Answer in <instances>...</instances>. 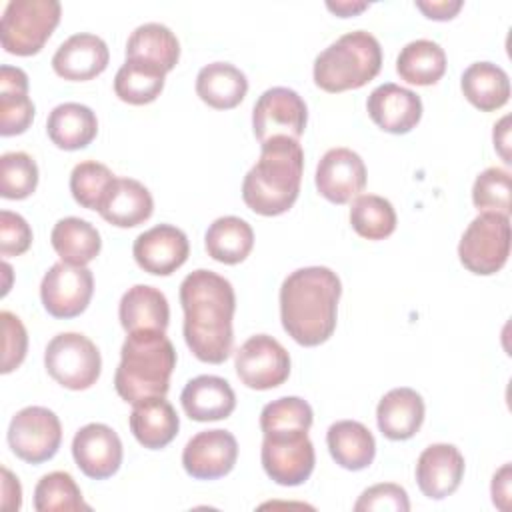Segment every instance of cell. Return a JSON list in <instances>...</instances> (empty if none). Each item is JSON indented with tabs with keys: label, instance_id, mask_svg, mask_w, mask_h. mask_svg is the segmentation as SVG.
Masks as SVG:
<instances>
[{
	"label": "cell",
	"instance_id": "obj_31",
	"mask_svg": "<svg viewBox=\"0 0 512 512\" xmlns=\"http://www.w3.org/2000/svg\"><path fill=\"white\" fill-rule=\"evenodd\" d=\"M204 246L210 258L222 264H240L248 258L254 246L252 226L238 216H220L216 218L206 234Z\"/></svg>",
	"mask_w": 512,
	"mask_h": 512
},
{
	"label": "cell",
	"instance_id": "obj_42",
	"mask_svg": "<svg viewBox=\"0 0 512 512\" xmlns=\"http://www.w3.org/2000/svg\"><path fill=\"white\" fill-rule=\"evenodd\" d=\"M0 322H2V374H10L14 368H18L28 350V334L22 324V320L8 312H0Z\"/></svg>",
	"mask_w": 512,
	"mask_h": 512
},
{
	"label": "cell",
	"instance_id": "obj_2",
	"mask_svg": "<svg viewBox=\"0 0 512 512\" xmlns=\"http://www.w3.org/2000/svg\"><path fill=\"white\" fill-rule=\"evenodd\" d=\"M340 294V278L326 266L290 272L280 286L282 328L300 346L324 344L336 330Z\"/></svg>",
	"mask_w": 512,
	"mask_h": 512
},
{
	"label": "cell",
	"instance_id": "obj_28",
	"mask_svg": "<svg viewBox=\"0 0 512 512\" xmlns=\"http://www.w3.org/2000/svg\"><path fill=\"white\" fill-rule=\"evenodd\" d=\"M326 444L334 462L352 472L368 468L376 456V440L358 420L334 422L326 432Z\"/></svg>",
	"mask_w": 512,
	"mask_h": 512
},
{
	"label": "cell",
	"instance_id": "obj_49",
	"mask_svg": "<svg viewBox=\"0 0 512 512\" xmlns=\"http://www.w3.org/2000/svg\"><path fill=\"white\" fill-rule=\"evenodd\" d=\"M326 8L334 14H338L340 18H348V16H356L358 12L368 8V2H326Z\"/></svg>",
	"mask_w": 512,
	"mask_h": 512
},
{
	"label": "cell",
	"instance_id": "obj_12",
	"mask_svg": "<svg viewBox=\"0 0 512 512\" xmlns=\"http://www.w3.org/2000/svg\"><path fill=\"white\" fill-rule=\"evenodd\" d=\"M234 368L244 386L252 390H270L288 380L290 354L276 338L256 334L238 348Z\"/></svg>",
	"mask_w": 512,
	"mask_h": 512
},
{
	"label": "cell",
	"instance_id": "obj_26",
	"mask_svg": "<svg viewBox=\"0 0 512 512\" xmlns=\"http://www.w3.org/2000/svg\"><path fill=\"white\" fill-rule=\"evenodd\" d=\"M34 102L28 96V76L18 66L0 68V134L16 136L30 128Z\"/></svg>",
	"mask_w": 512,
	"mask_h": 512
},
{
	"label": "cell",
	"instance_id": "obj_8",
	"mask_svg": "<svg viewBox=\"0 0 512 512\" xmlns=\"http://www.w3.org/2000/svg\"><path fill=\"white\" fill-rule=\"evenodd\" d=\"M44 366L60 386L86 390L100 378L102 358L88 336L80 332H60L44 350Z\"/></svg>",
	"mask_w": 512,
	"mask_h": 512
},
{
	"label": "cell",
	"instance_id": "obj_24",
	"mask_svg": "<svg viewBox=\"0 0 512 512\" xmlns=\"http://www.w3.org/2000/svg\"><path fill=\"white\" fill-rule=\"evenodd\" d=\"M128 422L134 438L148 450H160L168 446L180 428V418L166 396L132 404Z\"/></svg>",
	"mask_w": 512,
	"mask_h": 512
},
{
	"label": "cell",
	"instance_id": "obj_6",
	"mask_svg": "<svg viewBox=\"0 0 512 512\" xmlns=\"http://www.w3.org/2000/svg\"><path fill=\"white\" fill-rule=\"evenodd\" d=\"M58 0H12L6 4L0 24L2 48L8 54H38L60 22Z\"/></svg>",
	"mask_w": 512,
	"mask_h": 512
},
{
	"label": "cell",
	"instance_id": "obj_44",
	"mask_svg": "<svg viewBox=\"0 0 512 512\" xmlns=\"http://www.w3.org/2000/svg\"><path fill=\"white\" fill-rule=\"evenodd\" d=\"M32 244L30 224L16 212H0V254L2 256H20Z\"/></svg>",
	"mask_w": 512,
	"mask_h": 512
},
{
	"label": "cell",
	"instance_id": "obj_45",
	"mask_svg": "<svg viewBox=\"0 0 512 512\" xmlns=\"http://www.w3.org/2000/svg\"><path fill=\"white\" fill-rule=\"evenodd\" d=\"M416 8L430 20H452L460 8H462V0H432V2H416Z\"/></svg>",
	"mask_w": 512,
	"mask_h": 512
},
{
	"label": "cell",
	"instance_id": "obj_25",
	"mask_svg": "<svg viewBox=\"0 0 512 512\" xmlns=\"http://www.w3.org/2000/svg\"><path fill=\"white\" fill-rule=\"evenodd\" d=\"M118 318L128 334L140 330L166 332L170 322L168 300L158 288L148 284H136L122 294Z\"/></svg>",
	"mask_w": 512,
	"mask_h": 512
},
{
	"label": "cell",
	"instance_id": "obj_32",
	"mask_svg": "<svg viewBox=\"0 0 512 512\" xmlns=\"http://www.w3.org/2000/svg\"><path fill=\"white\" fill-rule=\"evenodd\" d=\"M50 242L60 260L72 266H86L102 248L100 232L88 220L76 216L58 220L52 228Z\"/></svg>",
	"mask_w": 512,
	"mask_h": 512
},
{
	"label": "cell",
	"instance_id": "obj_40",
	"mask_svg": "<svg viewBox=\"0 0 512 512\" xmlns=\"http://www.w3.org/2000/svg\"><path fill=\"white\" fill-rule=\"evenodd\" d=\"M314 420L312 406L298 396H282L268 402L260 412L262 434L274 430H310Z\"/></svg>",
	"mask_w": 512,
	"mask_h": 512
},
{
	"label": "cell",
	"instance_id": "obj_34",
	"mask_svg": "<svg viewBox=\"0 0 512 512\" xmlns=\"http://www.w3.org/2000/svg\"><path fill=\"white\" fill-rule=\"evenodd\" d=\"M126 58H140L158 64L164 72H170L180 58V42L176 34L160 24L146 22L134 28L126 42Z\"/></svg>",
	"mask_w": 512,
	"mask_h": 512
},
{
	"label": "cell",
	"instance_id": "obj_20",
	"mask_svg": "<svg viewBox=\"0 0 512 512\" xmlns=\"http://www.w3.org/2000/svg\"><path fill=\"white\" fill-rule=\"evenodd\" d=\"M110 60L106 42L90 32L72 34L52 56L54 72L72 82H86L100 76Z\"/></svg>",
	"mask_w": 512,
	"mask_h": 512
},
{
	"label": "cell",
	"instance_id": "obj_38",
	"mask_svg": "<svg viewBox=\"0 0 512 512\" xmlns=\"http://www.w3.org/2000/svg\"><path fill=\"white\" fill-rule=\"evenodd\" d=\"M114 180L116 176L110 172L108 166L96 160H84L72 168L70 192L80 206L88 210H98Z\"/></svg>",
	"mask_w": 512,
	"mask_h": 512
},
{
	"label": "cell",
	"instance_id": "obj_22",
	"mask_svg": "<svg viewBox=\"0 0 512 512\" xmlns=\"http://www.w3.org/2000/svg\"><path fill=\"white\" fill-rule=\"evenodd\" d=\"M424 412V400L414 388H392L376 406V422L388 440H408L420 430Z\"/></svg>",
	"mask_w": 512,
	"mask_h": 512
},
{
	"label": "cell",
	"instance_id": "obj_41",
	"mask_svg": "<svg viewBox=\"0 0 512 512\" xmlns=\"http://www.w3.org/2000/svg\"><path fill=\"white\" fill-rule=\"evenodd\" d=\"M472 202L482 212L510 216V172L498 166L480 172L472 186Z\"/></svg>",
	"mask_w": 512,
	"mask_h": 512
},
{
	"label": "cell",
	"instance_id": "obj_23",
	"mask_svg": "<svg viewBox=\"0 0 512 512\" xmlns=\"http://www.w3.org/2000/svg\"><path fill=\"white\" fill-rule=\"evenodd\" d=\"M98 212L112 226L134 228L152 216L154 200L142 182L134 178H116Z\"/></svg>",
	"mask_w": 512,
	"mask_h": 512
},
{
	"label": "cell",
	"instance_id": "obj_30",
	"mask_svg": "<svg viewBox=\"0 0 512 512\" xmlns=\"http://www.w3.org/2000/svg\"><path fill=\"white\" fill-rule=\"evenodd\" d=\"M466 100L482 112L502 108L510 100V78L504 68L494 62H474L460 78Z\"/></svg>",
	"mask_w": 512,
	"mask_h": 512
},
{
	"label": "cell",
	"instance_id": "obj_1",
	"mask_svg": "<svg viewBox=\"0 0 512 512\" xmlns=\"http://www.w3.org/2000/svg\"><path fill=\"white\" fill-rule=\"evenodd\" d=\"M180 304L184 310V340L190 352L200 362L222 364L234 342L236 294L232 284L212 270L198 268L182 280Z\"/></svg>",
	"mask_w": 512,
	"mask_h": 512
},
{
	"label": "cell",
	"instance_id": "obj_10",
	"mask_svg": "<svg viewBox=\"0 0 512 512\" xmlns=\"http://www.w3.org/2000/svg\"><path fill=\"white\" fill-rule=\"evenodd\" d=\"M60 442V418L44 406H26L10 420L8 446L20 460L28 464H42L54 458Z\"/></svg>",
	"mask_w": 512,
	"mask_h": 512
},
{
	"label": "cell",
	"instance_id": "obj_17",
	"mask_svg": "<svg viewBox=\"0 0 512 512\" xmlns=\"http://www.w3.org/2000/svg\"><path fill=\"white\" fill-rule=\"evenodd\" d=\"M316 188L332 204H346L366 186V166L350 148H330L316 166Z\"/></svg>",
	"mask_w": 512,
	"mask_h": 512
},
{
	"label": "cell",
	"instance_id": "obj_36",
	"mask_svg": "<svg viewBox=\"0 0 512 512\" xmlns=\"http://www.w3.org/2000/svg\"><path fill=\"white\" fill-rule=\"evenodd\" d=\"M350 224L366 240H384L396 230V210L378 194H360L352 202Z\"/></svg>",
	"mask_w": 512,
	"mask_h": 512
},
{
	"label": "cell",
	"instance_id": "obj_48",
	"mask_svg": "<svg viewBox=\"0 0 512 512\" xmlns=\"http://www.w3.org/2000/svg\"><path fill=\"white\" fill-rule=\"evenodd\" d=\"M510 116H504L498 124H494V132H492V138H494V148L498 150V154L502 156V160L506 164H510V154H508V146H510Z\"/></svg>",
	"mask_w": 512,
	"mask_h": 512
},
{
	"label": "cell",
	"instance_id": "obj_46",
	"mask_svg": "<svg viewBox=\"0 0 512 512\" xmlns=\"http://www.w3.org/2000/svg\"><path fill=\"white\" fill-rule=\"evenodd\" d=\"M510 500V464H504L492 478V502L500 510H508Z\"/></svg>",
	"mask_w": 512,
	"mask_h": 512
},
{
	"label": "cell",
	"instance_id": "obj_9",
	"mask_svg": "<svg viewBox=\"0 0 512 512\" xmlns=\"http://www.w3.org/2000/svg\"><path fill=\"white\" fill-rule=\"evenodd\" d=\"M262 468L280 486L304 484L316 464L314 444L306 430L266 432L260 450Z\"/></svg>",
	"mask_w": 512,
	"mask_h": 512
},
{
	"label": "cell",
	"instance_id": "obj_3",
	"mask_svg": "<svg viewBox=\"0 0 512 512\" xmlns=\"http://www.w3.org/2000/svg\"><path fill=\"white\" fill-rule=\"evenodd\" d=\"M304 172V150L298 140L276 136L260 144V158L242 182L244 204L260 216L288 212L298 194Z\"/></svg>",
	"mask_w": 512,
	"mask_h": 512
},
{
	"label": "cell",
	"instance_id": "obj_16",
	"mask_svg": "<svg viewBox=\"0 0 512 512\" xmlns=\"http://www.w3.org/2000/svg\"><path fill=\"white\" fill-rule=\"evenodd\" d=\"M132 254L144 272L154 276H170L188 260L190 242L180 228L172 224H158L138 234Z\"/></svg>",
	"mask_w": 512,
	"mask_h": 512
},
{
	"label": "cell",
	"instance_id": "obj_47",
	"mask_svg": "<svg viewBox=\"0 0 512 512\" xmlns=\"http://www.w3.org/2000/svg\"><path fill=\"white\" fill-rule=\"evenodd\" d=\"M2 492H4V498H2V508L4 510H18L20 504H22V488H20V482L18 478L12 476V472L8 468H2Z\"/></svg>",
	"mask_w": 512,
	"mask_h": 512
},
{
	"label": "cell",
	"instance_id": "obj_39",
	"mask_svg": "<svg viewBox=\"0 0 512 512\" xmlns=\"http://www.w3.org/2000/svg\"><path fill=\"white\" fill-rule=\"evenodd\" d=\"M38 186V166L26 152L0 156V194L6 200H24Z\"/></svg>",
	"mask_w": 512,
	"mask_h": 512
},
{
	"label": "cell",
	"instance_id": "obj_19",
	"mask_svg": "<svg viewBox=\"0 0 512 512\" xmlns=\"http://www.w3.org/2000/svg\"><path fill=\"white\" fill-rule=\"evenodd\" d=\"M366 110L372 122L384 132L406 134L416 128L422 118V100L416 92L394 82H386L370 92Z\"/></svg>",
	"mask_w": 512,
	"mask_h": 512
},
{
	"label": "cell",
	"instance_id": "obj_18",
	"mask_svg": "<svg viewBox=\"0 0 512 512\" xmlns=\"http://www.w3.org/2000/svg\"><path fill=\"white\" fill-rule=\"evenodd\" d=\"M464 478V456L454 444H430L416 462V482L430 500H444L454 494Z\"/></svg>",
	"mask_w": 512,
	"mask_h": 512
},
{
	"label": "cell",
	"instance_id": "obj_11",
	"mask_svg": "<svg viewBox=\"0 0 512 512\" xmlns=\"http://www.w3.org/2000/svg\"><path fill=\"white\" fill-rule=\"evenodd\" d=\"M306 122L308 108L304 98L286 86L268 88L252 108V128L260 144L276 136L298 140L304 134Z\"/></svg>",
	"mask_w": 512,
	"mask_h": 512
},
{
	"label": "cell",
	"instance_id": "obj_7",
	"mask_svg": "<svg viewBox=\"0 0 512 512\" xmlns=\"http://www.w3.org/2000/svg\"><path fill=\"white\" fill-rule=\"evenodd\" d=\"M510 256V218L498 212H480L464 230L458 244L462 266L478 276L504 268Z\"/></svg>",
	"mask_w": 512,
	"mask_h": 512
},
{
	"label": "cell",
	"instance_id": "obj_4",
	"mask_svg": "<svg viewBox=\"0 0 512 512\" xmlns=\"http://www.w3.org/2000/svg\"><path fill=\"white\" fill-rule=\"evenodd\" d=\"M176 368V350L166 332H130L120 350L114 388L128 404L166 396Z\"/></svg>",
	"mask_w": 512,
	"mask_h": 512
},
{
	"label": "cell",
	"instance_id": "obj_37",
	"mask_svg": "<svg viewBox=\"0 0 512 512\" xmlns=\"http://www.w3.org/2000/svg\"><path fill=\"white\" fill-rule=\"evenodd\" d=\"M34 508L38 512L56 510H90L82 500V492L76 480L62 470L44 474L34 488Z\"/></svg>",
	"mask_w": 512,
	"mask_h": 512
},
{
	"label": "cell",
	"instance_id": "obj_21",
	"mask_svg": "<svg viewBox=\"0 0 512 512\" xmlns=\"http://www.w3.org/2000/svg\"><path fill=\"white\" fill-rule=\"evenodd\" d=\"M182 408L190 420L214 422L228 418L236 408V394L228 380L202 374L186 382L180 394Z\"/></svg>",
	"mask_w": 512,
	"mask_h": 512
},
{
	"label": "cell",
	"instance_id": "obj_5",
	"mask_svg": "<svg viewBox=\"0 0 512 512\" xmlns=\"http://www.w3.org/2000/svg\"><path fill=\"white\" fill-rule=\"evenodd\" d=\"M382 48L376 36L354 30L324 48L314 60V82L324 92L356 90L378 76Z\"/></svg>",
	"mask_w": 512,
	"mask_h": 512
},
{
	"label": "cell",
	"instance_id": "obj_14",
	"mask_svg": "<svg viewBox=\"0 0 512 512\" xmlns=\"http://www.w3.org/2000/svg\"><path fill=\"white\" fill-rule=\"evenodd\" d=\"M238 442L232 432L214 428L194 434L182 450V466L196 480H216L232 472Z\"/></svg>",
	"mask_w": 512,
	"mask_h": 512
},
{
	"label": "cell",
	"instance_id": "obj_15",
	"mask_svg": "<svg viewBox=\"0 0 512 512\" xmlns=\"http://www.w3.org/2000/svg\"><path fill=\"white\" fill-rule=\"evenodd\" d=\"M72 456L84 476L106 480L120 470L122 440L110 426L90 422L74 434Z\"/></svg>",
	"mask_w": 512,
	"mask_h": 512
},
{
	"label": "cell",
	"instance_id": "obj_33",
	"mask_svg": "<svg viewBox=\"0 0 512 512\" xmlns=\"http://www.w3.org/2000/svg\"><path fill=\"white\" fill-rule=\"evenodd\" d=\"M166 72L148 60L126 58L114 76L116 96L132 106H144L154 102L164 90Z\"/></svg>",
	"mask_w": 512,
	"mask_h": 512
},
{
	"label": "cell",
	"instance_id": "obj_29",
	"mask_svg": "<svg viewBox=\"0 0 512 512\" xmlns=\"http://www.w3.org/2000/svg\"><path fill=\"white\" fill-rule=\"evenodd\" d=\"M248 92L246 74L230 62H212L196 76V94L214 110L236 108Z\"/></svg>",
	"mask_w": 512,
	"mask_h": 512
},
{
	"label": "cell",
	"instance_id": "obj_27",
	"mask_svg": "<svg viewBox=\"0 0 512 512\" xmlns=\"http://www.w3.org/2000/svg\"><path fill=\"white\" fill-rule=\"evenodd\" d=\"M46 134L62 150H80L96 138L98 118L92 108L80 102H64L48 114Z\"/></svg>",
	"mask_w": 512,
	"mask_h": 512
},
{
	"label": "cell",
	"instance_id": "obj_13",
	"mask_svg": "<svg viewBox=\"0 0 512 512\" xmlns=\"http://www.w3.org/2000/svg\"><path fill=\"white\" fill-rule=\"evenodd\" d=\"M94 276L86 266H72L56 262L44 274L40 284V298L44 310L54 318H76L80 316L92 298Z\"/></svg>",
	"mask_w": 512,
	"mask_h": 512
},
{
	"label": "cell",
	"instance_id": "obj_35",
	"mask_svg": "<svg viewBox=\"0 0 512 512\" xmlns=\"http://www.w3.org/2000/svg\"><path fill=\"white\" fill-rule=\"evenodd\" d=\"M396 72L408 84H436L446 72V54L440 44L432 40H412L400 50L396 58Z\"/></svg>",
	"mask_w": 512,
	"mask_h": 512
},
{
	"label": "cell",
	"instance_id": "obj_43",
	"mask_svg": "<svg viewBox=\"0 0 512 512\" xmlns=\"http://www.w3.org/2000/svg\"><path fill=\"white\" fill-rule=\"evenodd\" d=\"M356 512L368 510H392V512H408L410 500L406 490L394 482H382L366 488L354 504Z\"/></svg>",
	"mask_w": 512,
	"mask_h": 512
}]
</instances>
